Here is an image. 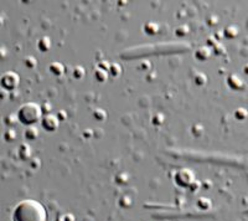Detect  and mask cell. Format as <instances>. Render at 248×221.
Returning <instances> with one entry per match:
<instances>
[{
  "mask_svg": "<svg viewBox=\"0 0 248 221\" xmlns=\"http://www.w3.org/2000/svg\"><path fill=\"white\" fill-rule=\"evenodd\" d=\"M47 214L44 205L37 200L26 199L16 205L13 213V221H46Z\"/></svg>",
  "mask_w": 248,
  "mask_h": 221,
  "instance_id": "1",
  "label": "cell"
},
{
  "mask_svg": "<svg viewBox=\"0 0 248 221\" xmlns=\"http://www.w3.org/2000/svg\"><path fill=\"white\" fill-rule=\"evenodd\" d=\"M41 113H43V110H41V107L39 105H36V103H26L17 112V118L24 125L31 126L41 118Z\"/></svg>",
  "mask_w": 248,
  "mask_h": 221,
  "instance_id": "2",
  "label": "cell"
},
{
  "mask_svg": "<svg viewBox=\"0 0 248 221\" xmlns=\"http://www.w3.org/2000/svg\"><path fill=\"white\" fill-rule=\"evenodd\" d=\"M19 83V76L14 72H8L6 75H4L3 79H1V85L4 87L12 90V88H15Z\"/></svg>",
  "mask_w": 248,
  "mask_h": 221,
  "instance_id": "3",
  "label": "cell"
},
{
  "mask_svg": "<svg viewBox=\"0 0 248 221\" xmlns=\"http://www.w3.org/2000/svg\"><path fill=\"white\" fill-rule=\"evenodd\" d=\"M176 182H178L179 185H183V187L191 184L192 182L191 172H190V170H181V172H179L178 175H176Z\"/></svg>",
  "mask_w": 248,
  "mask_h": 221,
  "instance_id": "4",
  "label": "cell"
},
{
  "mask_svg": "<svg viewBox=\"0 0 248 221\" xmlns=\"http://www.w3.org/2000/svg\"><path fill=\"white\" fill-rule=\"evenodd\" d=\"M57 126H59V121H57V118L55 116L47 114V116L43 119V127L45 128L46 130H48V132H52V130L56 129Z\"/></svg>",
  "mask_w": 248,
  "mask_h": 221,
  "instance_id": "5",
  "label": "cell"
},
{
  "mask_svg": "<svg viewBox=\"0 0 248 221\" xmlns=\"http://www.w3.org/2000/svg\"><path fill=\"white\" fill-rule=\"evenodd\" d=\"M50 46H51V43L48 37H43V39L39 41V47L41 51H47L48 48H50Z\"/></svg>",
  "mask_w": 248,
  "mask_h": 221,
  "instance_id": "6",
  "label": "cell"
},
{
  "mask_svg": "<svg viewBox=\"0 0 248 221\" xmlns=\"http://www.w3.org/2000/svg\"><path fill=\"white\" fill-rule=\"evenodd\" d=\"M50 71L55 75H61L63 71V66L60 63H54L50 66Z\"/></svg>",
  "mask_w": 248,
  "mask_h": 221,
  "instance_id": "7",
  "label": "cell"
},
{
  "mask_svg": "<svg viewBox=\"0 0 248 221\" xmlns=\"http://www.w3.org/2000/svg\"><path fill=\"white\" fill-rule=\"evenodd\" d=\"M26 137L29 139H35L37 137V129H35V128H29L26 130Z\"/></svg>",
  "mask_w": 248,
  "mask_h": 221,
  "instance_id": "8",
  "label": "cell"
},
{
  "mask_svg": "<svg viewBox=\"0 0 248 221\" xmlns=\"http://www.w3.org/2000/svg\"><path fill=\"white\" fill-rule=\"evenodd\" d=\"M96 77L98 81H105L106 79H107V74H106V70H99V71H97L96 74Z\"/></svg>",
  "mask_w": 248,
  "mask_h": 221,
  "instance_id": "9",
  "label": "cell"
}]
</instances>
